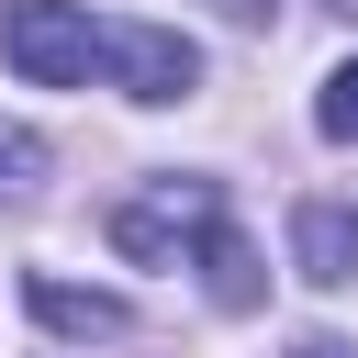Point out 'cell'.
Returning <instances> with one entry per match:
<instances>
[{"mask_svg": "<svg viewBox=\"0 0 358 358\" xmlns=\"http://www.w3.org/2000/svg\"><path fill=\"white\" fill-rule=\"evenodd\" d=\"M224 235H235V224H224V190H213V179H157V190H134V201L112 213V246H123L134 268H168L179 246L213 257Z\"/></svg>", "mask_w": 358, "mask_h": 358, "instance_id": "cell-1", "label": "cell"}, {"mask_svg": "<svg viewBox=\"0 0 358 358\" xmlns=\"http://www.w3.org/2000/svg\"><path fill=\"white\" fill-rule=\"evenodd\" d=\"M0 56H11V78H34V90H78V78L101 67V22L67 11V0H11V11H0Z\"/></svg>", "mask_w": 358, "mask_h": 358, "instance_id": "cell-2", "label": "cell"}, {"mask_svg": "<svg viewBox=\"0 0 358 358\" xmlns=\"http://www.w3.org/2000/svg\"><path fill=\"white\" fill-rule=\"evenodd\" d=\"M101 67H123L134 101H179V90L201 78L190 34H168V22H101Z\"/></svg>", "mask_w": 358, "mask_h": 358, "instance_id": "cell-3", "label": "cell"}, {"mask_svg": "<svg viewBox=\"0 0 358 358\" xmlns=\"http://www.w3.org/2000/svg\"><path fill=\"white\" fill-rule=\"evenodd\" d=\"M291 257H302V280H358V201H302L291 213Z\"/></svg>", "mask_w": 358, "mask_h": 358, "instance_id": "cell-4", "label": "cell"}, {"mask_svg": "<svg viewBox=\"0 0 358 358\" xmlns=\"http://www.w3.org/2000/svg\"><path fill=\"white\" fill-rule=\"evenodd\" d=\"M22 302H34L56 336H123V302H112V291H78V280H45V268H34Z\"/></svg>", "mask_w": 358, "mask_h": 358, "instance_id": "cell-5", "label": "cell"}, {"mask_svg": "<svg viewBox=\"0 0 358 358\" xmlns=\"http://www.w3.org/2000/svg\"><path fill=\"white\" fill-rule=\"evenodd\" d=\"M313 123H324L336 145H358V56H347V67L324 78V101H313Z\"/></svg>", "mask_w": 358, "mask_h": 358, "instance_id": "cell-6", "label": "cell"}, {"mask_svg": "<svg viewBox=\"0 0 358 358\" xmlns=\"http://www.w3.org/2000/svg\"><path fill=\"white\" fill-rule=\"evenodd\" d=\"M291 358H358V347H347V336H302Z\"/></svg>", "mask_w": 358, "mask_h": 358, "instance_id": "cell-7", "label": "cell"}, {"mask_svg": "<svg viewBox=\"0 0 358 358\" xmlns=\"http://www.w3.org/2000/svg\"><path fill=\"white\" fill-rule=\"evenodd\" d=\"M11 168H34V145H22V134H0V179H11Z\"/></svg>", "mask_w": 358, "mask_h": 358, "instance_id": "cell-8", "label": "cell"}, {"mask_svg": "<svg viewBox=\"0 0 358 358\" xmlns=\"http://www.w3.org/2000/svg\"><path fill=\"white\" fill-rule=\"evenodd\" d=\"M224 11H235V22H268V11H280V0H224Z\"/></svg>", "mask_w": 358, "mask_h": 358, "instance_id": "cell-9", "label": "cell"}, {"mask_svg": "<svg viewBox=\"0 0 358 358\" xmlns=\"http://www.w3.org/2000/svg\"><path fill=\"white\" fill-rule=\"evenodd\" d=\"M324 11H358V0H324Z\"/></svg>", "mask_w": 358, "mask_h": 358, "instance_id": "cell-10", "label": "cell"}]
</instances>
